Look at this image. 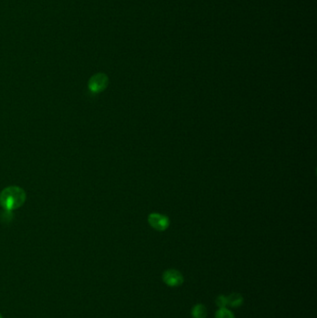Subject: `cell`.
Returning <instances> with one entry per match:
<instances>
[{"instance_id": "cell-2", "label": "cell", "mask_w": 317, "mask_h": 318, "mask_svg": "<svg viewBox=\"0 0 317 318\" xmlns=\"http://www.w3.org/2000/svg\"><path fill=\"white\" fill-rule=\"evenodd\" d=\"M108 83V76L104 73H98L90 77L88 81V89L92 93H100L106 89Z\"/></svg>"}, {"instance_id": "cell-6", "label": "cell", "mask_w": 317, "mask_h": 318, "mask_svg": "<svg viewBox=\"0 0 317 318\" xmlns=\"http://www.w3.org/2000/svg\"><path fill=\"white\" fill-rule=\"evenodd\" d=\"M191 314H192L193 318H206L208 315V312H207L206 306H204L201 303H198L193 307Z\"/></svg>"}, {"instance_id": "cell-1", "label": "cell", "mask_w": 317, "mask_h": 318, "mask_svg": "<svg viewBox=\"0 0 317 318\" xmlns=\"http://www.w3.org/2000/svg\"><path fill=\"white\" fill-rule=\"evenodd\" d=\"M25 192L18 186L5 188L0 194V205L9 212L20 208L25 201Z\"/></svg>"}, {"instance_id": "cell-5", "label": "cell", "mask_w": 317, "mask_h": 318, "mask_svg": "<svg viewBox=\"0 0 317 318\" xmlns=\"http://www.w3.org/2000/svg\"><path fill=\"white\" fill-rule=\"evenodd\" d=\"M227 300H228V306H230V307H240L244 302L243 297L239 293H233V294L227 296Z\"/></svg>"}, {"instance_id": "cell-3", "label": "cell", "mask_w": 317, "mask_h": 318, "mask_svg": "<svg viewBox=\"0 0 317 318\" xmlns=\"http://www.w3.org/2000/svg\"><path fill=\"white\" fill-rule=\"evenodd\" d=\"M148 223L152 228L157 231H165L169 226V218L160 213H151L148 216Z\"/></svg>"}, {"instance_id": "cell-7", "label": "cell", "mask_w": 317, "mask_h": 318, "mask_svg": "<svg viewBox=\"0 0 317 318\" xmlns=\"http://www.w3.org/2000/svg\"><path fill=\"white\" fill-rule=\"evenodd\" d=\"M215 318H235L233 313L227 308H221L217 311Z\"/></svg>"}, {"instance_id": "cell-9", "label": "cell", "mask_w": 317, "mask_h": 318, "mask_svg": "<svg viewBox=\"0 0 317 318\" xmlns=\"http://www.w3.org/2000/svg\"><path fill=\"white\" fill-rule=\"evenodd\" d=\"M0 318H3V317H2V316H1V314H0Z\"/></svg>"}, {"instance_id": "cell-4", "label": "cell", "mask_w": 317, "mask_h": 318, "mask_svg": "<svg viewBox=\"0 0 317 318\" xmlns=\"http://www.w3.org/2000/svg\"><path fill=\"white\" fill-rule=\"evenodd\" d=\"M163 281L167 286L175 287L180 286L183 284L184 278L178 270L169 269L163 274Z\"/></svg>"}, {"instance_id": "cell-8", "label": "cell", "mask_w": 317, "mask_h": 318, "mask_svg": "<svg viewBox=\"0 0 317 318\" xmlns=\"http://www.w3.org/2000/svg\"><path fill=\"white\" fill-rule=\"evenodd\" d=\"M216 304L217 306L220 308H226L228 306V300H227V296L225 295H220L216 299Z\"/></svg>"}]
</instances>
